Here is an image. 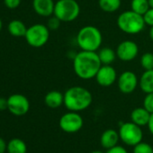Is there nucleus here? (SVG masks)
I'll list each match as a JSON object with an SVG mask.
<instances>
[{
    "mask_svg": "<svg viewBox=\"0 0 153 153\" xmlns=\"http://www.w3.org/2000/svg\"><path fill=\"white\" fill-rule=\"evenodd\" d=\"M102 63L97 51H81L73 59V70L79 79L88 80L95 79Z\"/></svg>",
    "mask_w": 153,
    "mask_h": 153,
    "instance_id": "obj_1",
    "label": "nucleus"
},
{
    "mask_svg": "<svg viewBox=\"0 0 153 153\" xmlns=\"http://www.w3.org/2000/svg\"><path fill=\"white\" fill-rule=\"evenodd\" d=\"M92 101L91 92L81 86L71 87L64 93V105L68 111H84L91 105Z\"/></svg>",
    "mask_w": 153,
    "mask_h": 153,
    "instance_id": "obj_2",
    "label": "nucleus"
},
{
    "mask_svg": "<svg viewBox=\"0 0 153 153\" xmlns=\"http://www.w3.org/2000/svg\"><path fill=\"white\" fill-rule=\"evenodd\" d=\"M76 44L81 51H97L101 48L103 36L100 30L94 25H86L76 34Z\"/></svg>",
    "mask_w": 153,
    "mask_h": 153,
    "instance_id": "obj_3",
    "label": "nucleus"
},
{
    "mask_svg": "<svg viewBox=\"0 0 153 153\" xmlns=\"http://www.w3.org/2000/svg\"><path fill=\"white\" fill-rule=\"evenodd\" d=\"M117 26L124 33L134 35L141 33L146 25L143 16L132 11L127 10L121 13L117 17Z\"/></svg>",
    "mask_w": 153,
    "mask_h": 153,
    "instance_id": "obj_4",
    "label": "nucleus"
},
{
    "mask_svg": "<svg viewBox=\"0 0 153 153\" xmlns=\"http://www.w3.org/2000/svg\"><path fill=\"white\" fill-rule=\"evenodd\" d=\"M80 15V6L76 0H58L55 3L53 16L61 22L75 21Z\"/></svg>",
    "mask_w": 153,
    "mask_h": 153,
    "instance_id": "obj_5",
    "label": "nucleus"
},
{
    "mask_svg": "<svg viewBox=\"0 0 153 153\" xmlns=\"http://www.w3.org/2000/svg\"><path fill=\"white\" fill-rule=\"evenodd\" d=\"M50 29L47 25L35 24L27 28L25 38L27 43L33 48L44 46L50 39Z\"/></svg>",
    "mask_w": 153,
    "mask_h": 153,
    "instance_id": "obj_6",
    "label": "nucleus"
},
{
    "mask_svg": "<svg viewBox=\"0 0 153 153\" xmlns=\"http://www.w3.org/2000/svg\"><path fill=\"white\" fill-rule=\"evenodd\" d=\"M120 140L128 146H135L142 141L143 132L140 126L132 122L123 123L119 128Z\"/></svg>",
    "mask_w": 153,
    "mask_h": 153,
    "instance_id": "obj_7",
    "label": "nucleus"
},
{
    "mask_svg": "<svg viewBox=\"0 0 153 153\" xmlns=\"http://www.w3.org/2000/svg\"><path fill=\"white\" fill-rule=\"evenodd\" d=\"M84 120L78 112L68 111L64 114L59 121V125L60 129L67 133H75L80 131L83 127Z\"/></svg>",
    "mask_w": 153,
    "mask_h": 153,
    "instance_id": "obj_8",
    "label": "nucleus"
},
{
    "mask_svg": "<svg viewBox=\"0 0 153 153\" xmlns=\"http://www.w3.org/2000/svg\"><path fill=\"white\" fill-rule=\"evenodd\" d=\"M7 110L16 116H23L26 114L30 109V102L28 98L22 94H14L7 98Z\"/></svg>",
    "mask_w": 153,
    "mask_h": 153,
    "instance_id": "obj_9",
    "label": "nucleus"
},
{
    "mask_svg": "<svg viewBox=\"0 0 153 153\" xmlns=\"http://www.w3.org/2000/svg\"><path fill=\"white\" fill-rule=\"evenodd\" d=\"M117 86L123 94H131L139 86V79L133 71L126 70L118 76Z\"/></svg>",
    "mask_w": 153,
    "mask_h": 153,
    "instance_id": "obj_10",
    "label": "nucleus"
},
{
    "mask_svg": "<svg viewBox=\"0 0 153 153\" xmlns=\"http://www.w3.org/2000/svg\"><path fill=\"white\" fill-rule=\"evenodd\" d=\"M117 58L124 62H129L136 59L139 53L138 44L131 40H125L121 42L116 48Z\"/></svg>",
    "mask_w": 153,
    "mask_h": 153,
    "instance_id": "obj_11",
    "label": "nucleus"
},
{
    "mask_svg": "<svg viewBox=\"0 0 153 153\" xmlns=\"http://www.w3.org/2000/svg\"><path fill=\"white\" fill-rule=\"evenodd\" d=\"M95 79L97 84L104 88H108L117 81V72L111 65H102L97 73Z\"/></svg>",
    "mask_w": 153,
    "mask_h": 153,
    "instance_id": "obj_12",
    "label": "nucleus"
},
{
    "mask_svg": "<svg viewBox=\"0 0 153 153\" xmlns=\"http://www.w3.org/2000/svg\"><path fill=\"white\" fill-rule=\"evenodd\" d=\"M33 7L34 12L42 17L53 16L55 3L53 0H33Z\"/></svg>",
    "mask_w": 153,
    "mask_h": 153,
    "instance_id": "obj_13",
    "label": "nucleus"
},
{
    "mask_svg": "<svg viewBox=\"0 0 153 153\" xmlns=\"http://www.w3.org/2000/svg\"><path fill=\"white\" fill-rule=\"evenodd\" d=\"M120 140L119 132L114 129L105 130L100 137V144L103 148L109 149L116 145H118Z\"/></svg>",
    "mask_w": 153,
    "mask_h": 153,
    "instance_id": "obj_14",
    "label": "nucleus"
},
{
    "mask_svg": "<svg viewBox=\"0 0 153 153\" xmlns=\"http://www.w3.org/2000/svg\"><path fill=\"white\" fill-rule=\"evenodd\" d=\"M44 103L51 109L59 108L64 105V94L58 90H51L45 95Z\"/></svg>",
    "mask_w": 153,
    "mask_h": 153,
    "instance_id": "obj_15",
    "label": "nucleus"
},
{
    "mask_svg": "<svg viewBox=\"0 0 153 153\" xmlns=\"http://www.w3.org/2000/svg\"><path fill=\"white\" fill-rule=\"evenodd\" d=\"M150 113L146 110L143 106L137 107L132 110L131 113V120L132 123H136L139 126H145L148 125V123L150 118Z\"/></svg>",
    "mask_w": 153,
    "mask_h": 153,
    "instance_id": "obj_16",
    "label": "nucleus"
},
{
    "mask_svg": "<svg viewBox=\"0 0 153 153\" xmlns=\"http://www.w3.org/2000/svg\"><path fill=\"white\" fill-rule=\"evenodd\" d=\"M139 87L145 94L153 93V69L144 70L139 79Z\"/></svg>",
    "mask_w": 153,
    "mask_h": 153,
    "instance_id": "obj_17",
    "label": "nucleus"
},
{
    "mask_svg": "<svg viewBox=\"0 0 153 153\" xmlns=\"http://www.w3.org/2000/svg\"><path fill=\"white\" fill-rule=\"evenodd\" d=\"M97 54L102 65H111L117 58L115 51L109 47L100 48Z\"/></svg>",
    "mask_w": 153,
    "mask_h": 153,
    "instance_id": "obj_18",
    "label": "nucleus"
},
{
    "mask_svg": "<svg viewBox=\"0 0 153 153\" xmlns=\"http://www.w3.org/2000/svg\"><path fill=\"white\" fill-rule=\"evenodd\" d=\"M7 30L9 33L15 37H25L27 31V27L20 20H12L8 24Z\"/></svg>",
    "mask_w": 153,
    "mask_h": 153,
    "instance_id": "obj_19",
    "label": "nucleus"
},
{
    "mask_svg": "<svg viewBox=\"0 0 153 153\" xmlns=\"http://www.w3.org/2000/svg\"><path fill=\"white\" fill-rule=\"evenodd\" d=\"M26 152H27V145L23 140L19 138H15L8 141L7 153H26Z\"/></svg>",
    "mask_w": 153,
    "mask_h": 153,
    "instance_id": "obj_20",
    "label": "nucleus"
},
{
    "mask_svg": "<svg viewBox=\"0 0 153 153\" xmlns=\"http://www.w3.org/2000/svg\"><path fill=\"white\" fill-rule=\"evenodd\" d=\"M122 0H98L99 8L105 13H114L120 9Z\"/></svg>",
    "mask_w": 153,
    "mask_h": 153,
    "instance_id": "obj_21",
    "label": "nucleus"
},
{
    "mask_svg": "<svg viewBox=\"0 0 153 153\" xmlns=\"http://www.w3.org/2000/svg\"><path fill=\"white\" fill-rule=\"evenodd\" d=\"M149 9V0H131V10L143 16Z\"/></svg>",
    "mask_w": 153,
    "mask_h": 153,
    "instance_id": "obj_22",
    "label": "nucleus"
},
{
    "mask_svg": "<svg viewBox=\"0 0 153 153\" xmlns=\"http://www.w3.org/2000/svg\"><path fill=\"white\" fill-rule=\"evenodd\" d=\"M140 63L144 70L153 69V53L151 52L143 53L142 56L140 57Z\"/></svg>",
    "mask_w": 153,
    "mask_h": 153,
    "instance_id": "obj_23",
    "label": "nucleus"
},
{
    "mask_svg": "<svg viewBox=\"0 0 153 153\" xmlns=\"http://www.w3.org/2000/svg\"><path fill=\"white\" fill-rule=\"evenodd\" d=\"M133 153H153V148L146 142H140L133 148Z\"/></svg>",
    "mask_w": 153,
    "mask_h": 153,
    "instance_id": "obj_24",
    "label": "nucleus"
},
{
    "mask_svg": "<svg viewBox=\"0 0 153 153\" xmlns=\"http://www.w3.org/2000/svg\"><path fill=\"white\" fill-rule=\"evenodd\" d=\"M143 107L150 114H153V93L146 94L143 99Z\"/></svg>",
    "mask_w": 153,
    "mask_h": 153,
    "instance_id": "obj_25",
    "label": "nucleus"
},
{
    "mask_svg": "<svg viewBox=\"0 0 153 153\" xmlns=\"http://www.w3.org/2000/svg\"><path fill=\"white\" fill-rule=\"evenodd\" d=\"M60 23H61V21L58 17H56L55 16H50V18L48 20L47 26L50 29V31H56V30H58L59 28Z\"/></svg>",
    "mask_w": 153,
    "mask_h": 153,
    "instance_id": "obj_26",
    "label": "nucleus"
},
{
    "mask_svg": "<svg viewBox=\"0 0 153 153\" xmlns=\"http://www.w3.org/2000/svg\"><path fill=\"white\" fill-rule=\"evenodd\" d=\"M143 19L146 24V25H149L150 27L153 26V8H150L143 15Z\"/></svg>",
    "mask_w": 153,
    "mask_h": 153,
    "instance_id": "obj_27",
    "label": "nucleus"
},
{
    "mask_svg": "<svg viewBox=\"0 0 153 153\" xmlns=\"http://www.w3.org/2000/svg\"><path fill=\"white\" fill-rule=\"evenodd\" d=\"M4 3L6 7L9 9H16L17 8L20 4H21V0H4Z\"/></svg>",
    "mask_w": 153,
    "mask_h": 153,
    "instance_id": "obj_28",
    "label": "nucleus"
},
{
    "mask_svg": "<svg viewBox=\"0 0 153 153\" xmlns=\"http://www.w3.org/2000/svg\"><path fill=\"white\" fill-rule=\"evenodd\" d=\"M106 153H128V151L123 147L116 145V146L107 149Z\"/></svg>",
    "mask_w": 153,
    "mask_h": 153,
    "instance_id": "obj_29",
    "label": "nucleus"
},
{
    "mask_svg": "<svg viewBox=\"0 0 153 153\" xmlns=\"http://www.w3.org/2000/svg\"><path fill=\"white\" fill-rule=\"evenodd\" d=\"M7 151V144L6 140L0 137V153H6Z\"/></svg>",
    "mask_w": 153,
    "mask_h": 153,
    "instance_id": "obj_30",
    "label": "nucleus"
},
{
    "mask_svg": "<svg viewBox=\"0 0 153 153\" xmlns=\"http://www.w3.org/2000/svg\"><path fill=\"white\" fill-rule=\"evenodd\" d=\"M8 107L7 99L4 97H0V111H5Z\"/></svg>",
    "mask_w": 153,
    "mask_h": 153,
    "instance_id": "obj_31",
    "label": "nucleus"
},
{
    "mask_svg": "<svg viewBox=\"0 0 153 153\" xmlns=\"http://www.w3.org/2000/svg\"><path fill=\"white\" fill-rule=\"evenodd\" d=\"M148 128H149V132L153 135V114H150V118L148 123Z\"/></svg>",
    "mask_w": 153,
    "mask_h": 153,
    "instance_id": "obj_32",
    "label": "nucleus"
},
{
    "mask_svg": "<svg viewBox=\"0 0 153 153\" xmlns=\"http://www.w3.org/2000/svg\"><path fill=\"white\" fill-rule=\"evenodd\" d=\"M149 36L150 40L153 42V26H152V27H150V29H149Z\"/></svg>",
    "mask_w": 153,
    "mask_h": 153,
    "instance_id": "obj_33",
    "label": "nucleus"
},
{
    "mask_svg": "<svg viewBox=\"0 0 153 153\" xmlns=\"http://www.w3.org/2000/svg\"><path fill=\"white\" fill-rule=\"evenodd\" d=\"M149 5L150 8H153V0H149Z\"/></svg>",
    "mask_w": 153,
    "mask_h": 153,
    "instance_id": "obj_34",
    "label": "nucleus"
},
{
    "mask_svg": "<svg viewBox=\"0 0 153 153\" xmlns=\"http://www.w3.org/2000/svg\"><path fill=\"white\" fill-rule=\"evenodd\" d=\"M90 153H105V152H103L102 150H93Z\"/></svg>",
    "mask_w": 153,
    "mask_h": 153,
    "instance_id": "obj_35",
    "label": "nucleus"
},
{
    "mask_svg": "<svg viewBox=\"0 0 153 153\" xmlns=\"http://www.w3.org/2000/svg\"><path fill=\"white\" fill-rule=\"evenodd\" d=\"M2 21H1V19H0V32H1V30H2Z\"/></svg>",
    "mask_w": 153,
    "mask_h": 153,
    "instance_id": "obj_36",
    "label": "nucleus"
}]
</instances>
